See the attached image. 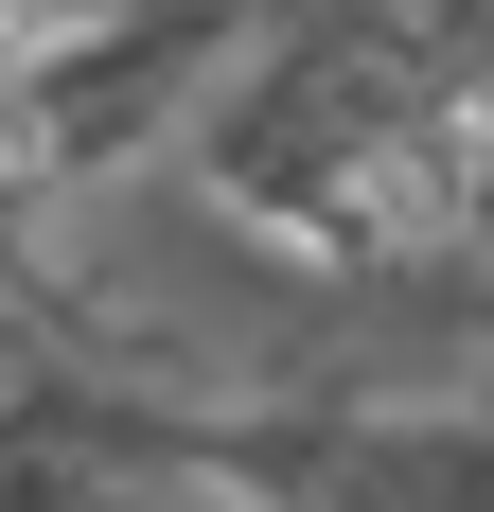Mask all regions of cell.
<instances>
[{
	"label": "cell",
	"instance_id": "6da1fadb",
	"mask_svg": "<svg viewBox=\"0 0 494 512\" xmlns=\"http://www.w3.org/2000/svg\"><path fill=\"white\" fill-rule=\"evenodd\" d=\"M494 89L424 0H283L247 71L195 106V177L230 230L300 248L318 283H424L477 248Z\"/></svg>",
	"mask_w": 494,
	"mask_h": 512
},
{
	"label": "cell",
	"instance_id": "3957f363",
	"mask_svg": "<svg viewBox=\"0 0 494 512\" xmlns=\"http://www.w3.org/2000/svg\"><path fill=\"white\" fill-rule=\"evenodd\" d=\"M195 424H212V389H177L53 265L0 283V460H195Z\"/></svg>",
	"mask_w": 494,
	"mask_h": 512
},
{
	"label": "cell",
	"instance_id": "5b68a950",
	"mask_svg": "<svg viewBox=\"0 0 494 512\" xmlns=\"http://www.w3.org/2000/svg\"><path fill=\"white\" fill-rule=\"evenodd\" d=\"M477 265H494V159H477Z\"/></svg>",
	"mask_w": 494,
	"mask_h": 512
},
{
	"label": "cell",
	"instance_id": "7a4b0ae2",
	"mask_svg": "<svg viewBox=\"0 0 494 512\" xmlns=\"http://www.w3.org/2000/svg\"><path fill=\"white\" fill-rule=\"evenodd\" d=\"M195 477L265 512H494V389H371V371H300L195 424Z\"/></svg>",
	"mask_w": 494,
	"mask_h": 512
},
{
	"label": "cell",
	"instance_id": "277c9868",
	"mask_svg": "<svg viewBox=\"0 0 494 512\" xmlns=\"http://www.w3.org/2000/svg\"><path fill=\"white\" fill-rule=\"evenodd\" d=\"M71 195V159H53V124H36V71H18V53H0V283H36V212Z\"/></svg>",
	"mask_w": 494,
	"mask_h": 512
}]
</instances>
